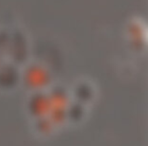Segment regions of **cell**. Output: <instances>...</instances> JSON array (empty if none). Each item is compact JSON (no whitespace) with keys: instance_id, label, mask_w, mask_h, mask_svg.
Wrapping results in <instances>:
<instances>
[{"instance_id":"ba28073f","label":"cell","mask_w":148,"mask_h":146,"mask_svg":"<svg viewBox=\"0 0 148 146\" xmlns=\"http://www.w3.org/2000/svg\"><path fill=\"white\" fill-rule=\"evenodd\" d=\"M128 34L130 36V39L134 43H141L142 38H143V31H142V25L139 23H131L128 27Z\"/></svg>"},{"instance_id":"9c48e42d","label":"cell","mask_w":148,"mask_h":146,"mask_svg":"<svg viewBox=\"0 0 148 146\" xmlns=\"http://www.w3.org/2000/svg\"><path fill=\"white\" fill-rule=\"evenodd\" d=\"M53 126V123L48 117L38 118L37 123H36V130L42 135H46V134H49L52 131Z\"/></svg>"},{"instance_id":"30bf717a","label":"cell","mask_w":148,"mask_h":146,"mask_svg":"<svg viewBox=\"0 0 148 146\" xmlns=\"http://www.w3.org/2000/svg\"><path fill=\"white\" fill-rule=\"evenodd\" d=\"M9 42H10V33L7 29H0V54L8 52Z\"/></svg>"},{"instance_id":"3957f363","label":"cell","mask_w":148,"mask_h":146,"mask_svg":"<svg viewBox=\"0 0 148 146\" xmlns=\"http://www.w3.org/2000/svg\"><path fill=\"white\" fill-rule=\"evenodd\" d=\"M50 109V101L48 93L38 90L31 97L29 101V111L33 117L43 118L48 117Z\"/></svg>"},{"instance_id":"277c9868","label":"cell","mask_w":148,"mask_h":146,"mask_svg":"<svg viewBox=\"0 0 148 146\" xmlns=\"http://www.w3.org/2000/svg\"><path fill=\"white\" fill-rule=\"evenodd\" d=\"M19 81V72L15 64L4 63L0 65V88L12 89Z\"/></svg>"},{"instance_id":"5b68a950","label":"cell","mask_w":148,"mask_h":146,"mask_svg":"<svg viewBox=\"0 0 148 146\" xmlns=\"http://www.w3.org/2000/svg\"><path fill=\"white\" fill-rule=\"evenodd\" d=\"M50 101V110H67L69 106V99H68V93L64 87L57 85L53 87L49 93H48Z\"/></svg>"},{"instance_id":"6da1fadb","label":"cell","mask_w":148,"mask_h":146,"mask_svg":"<svg viewBox=\"0 0 148 146\" xmlns=\"http://www.w3.org/2000/svg\"><path fill=\"white\" fill-rule=\"evenodd\" d=\"M50 71L40 63H31L25 66L23 72V82L25 87L34 90H41L51 83Z\"/></svg>"},{"instance_id":"8992f818","label":"cell","mask_w":148,"mask_h":146,"mask_svg":"<svg viewBox=\"0 0 148 146\" xmlns=\"http://www.w3.org/2000/svg\"><path fill=\"white\" fill-rule=\"evenodd\" d=\"M75 95H76L77 99L80 104L88 103L92 99L93 95H95V90L93 87L90 83L86 82V81H81L75 87Z\"/></svg>"},{"instance_id":"52a82bcc","label":"cell","mask_w":148,"mask_h":146,"mask_svg":"<svg viewBox=\"0 0 148 146\" xmlns=\"http://www.w3.org/2000/svg\"><path fill=\"white\" fill-rule=\"evenodd\" d=\"M67 120H69L70 122H80L84 115V109H83L82 104L76 103L69 105L67 108Z\"/></svg>"},{"instance_id":"7a4b0ae2","label":"cell","mask_w":148,"mask_h":146,"mask_svg":"<svg viewBox=\"0 0 148 146\" xmlns=\"http://www.w3.org/2000/svg\"><path fill=\"white\" fill-rule=\"evenodd\" d=\"M7 53L11 56L14 64L25 63L29 55V48L27 37L21 29H15L12 34H10V42Z\"/></svg>"}]
</instances>
